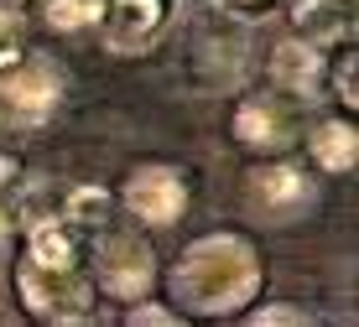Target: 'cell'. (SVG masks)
<instances>
[{
    "label": "cell",
    "mask_w": 359,
    "mask_h": 327,
    "mask_svg": "<svg viewBox=\"0 0 359 327\" xmlns=\"http://www.w3.org/2000/svg\"><path fill=\"white\" fill-rule=\"evenodd\" d=\"M120 322H126V327H182V312L167 307V301L141 296V301H130V307L120 312Z\"/></svg>",
    "instance_id": "obj_16"
},
{
    "label": "cell",
    "mask_w": 359,
    "mask_h": 327,
    "mask_svg": "<svg viewBox=\"0 0 359 327\" xmlns=\"http://www.w3.org/2000/svg\"><path fill=\"white\" fill-rule=\"evenodd\" d=\"M287 27L328 53L339 42H354V0H287Z\"/></svg>",
    "instance_id": "obj_11"
},
{
    "label": "cell",
    "mask_w": 359,
    "mask_h": 327,
    "mask_svg": "<svg viewBox=\"0 0 359 327\" xmlns=\"http://www.w3.org/2000/svg\"><path fill=\"white\" fill-rule=\"evenodd\" d=\"M302 146H307V167L313 172H323V177H354V167H359V125H354V115H344V109L323 115L318 125H307Z\"/></svg>",
    "instance_id": "obj_10"
},
{
    "label": "cell",
    "mask_w": 359,
    "mask_h": 327,
    "mask_svg": "<svg viewBox=\"0 0 359 327\" xmlns=\"http://www.w3.org/2000/svg\"><path fill=\"white\" fill-rule=\"evenodd\" d=\"M167 21H172V0H104L94 32L104 42V53L135 57L167 32Z\"/></svg>",
    "instance_id": "obj_8"
},
{
    "label": "cell",
    "mask_w": 359,
    "mask_h": 327,
    "mask_svg": "<svg viewBox=\"0 0 359 327\" xmlns=\"http://www.w3.org/2000/svg\"><path fill=\"white\" fill-rule=\"evenodd\" d=\"M83 255L94 260V291L109 301H141L162 286V260H156L151 239L141 234V223H99L83 244Z\"/></svg>",
    "instance_id": "obj_2"
},
{
    "label": "cell",
    "mask_w": 359,
    "mask_h": 327,
    "mask_svg": "<svg viewBox=\"0 0 359 327\" xmlns=\"http://www.w3.org/2000/svg\"><path fill=\"white\" fill-rule=\"evenodd\" d=\"M21 177H27V161H21V151H0V193L21 187Z\"/></svg>",
    "instance_id": "obj_18"
},
{
    "label": "cell",
    "mask_w": 359,
    "mask_h": 327,
    "mask_svg": "<svg viewBox=\"0 0 359 327\" xmlns=\"http://www.w3.org/2000/svg\"><path fill=\"white\" fill-rule=\"evenodd\" d=\"M11 291H16L21 312L42 327H73V322H89L99 307L94 291V275L89 265L83 270H36L32 260H11Z\"/></svg>",
    "instance_id": "obj_4"
},
{
    "label": "cell",
    "mask_w": 359,
    "mask_h": 327,
    "mask_svg": "<svg viewBox=\"0 0 359 327\" xmlns=\"http://www.w3.org/2000/svg\"><path fill=\"white\" fill-rule=\"evenodd\" d=\"M57 213L89 239L99 223L115 218V193H109L104 182H79V187H68V193H63V208H57Z\"/></svg>",
    "instance_id": "obj_12"
},
{
    "label": "cell",
    "mask_w": 359,
    "mask_h": 327,
    "mask_svg": "<svg viewBox=\"0 0 359 327\" xmlns=\"http://www.w3.org/2000/svg\"><path fill=\"white\" fill-rule=\"evenodd\" d=\"M323 94L344 109V115L359 109V53H354V42H339V57L323 68Z\"/></svg>",
    "instance_id": "obj_14"
},
{
    "label": "cell",
    "mask_w": 359,
    "mask_h": 327,
    "mask_svg": "<svg viewBox=\"0 0 359 327\" xmlns=\"http://www.w3.org/2000/svg\"><path fill=\"white\" fill-rule=\"evenodd\" d=\"M224 6L234 11V16H245V21H261L271 6H276V0H224Z\"/></svg>",
    "instance_id": "obj_20"
},
{
    "label": "cell",
    "mask_w": 359,
    "mask_h": 327,
    "mask_svg": "<svg viewBox=\"0 0 359 327\" xmlns=\"http://www.w3.org/2000/svg\"><path fill=\"white\" fill-rule=\"evenodd\" d=\"M240 322H250V327H307L313 322V312H302V307H292V301H266V307H245L240 312Z\"/></svg>",
    "instance_id": "obj_15"
},
{
    "label": "cell",
    "mask_w": 359,
    "mask_h": 327,
    "mask_svg": "<svg viewBox=\"0 0 359 327\" xmlns=\"http://www.w3.org/2000/svg\"><path fill=\"white\" fill-rule=\"evenodd\" d=\"M162 286L167 307H177L182 322H229L250 301H261L266 255L245 229H208L182 244Z\"/></svg>",
    "instance_id": "obj_1"
},
{
    "label": "cell",
    "mask_w": 359,
    "mask_h": 327,
    "mask_svg": "<svg viewBox=\"0 0 359 327\" xmlns=\"http://www.w3.org/2000/svg\"><path fill=\"white\" fill-rule=\"evenodd\" d=\"M68 78L53 57L21 53L11 68H0V130L6 135H32L63 109Z\"/></svg>",
    "instance_id": "obj_5"
},
{
    "label": "cell",
    "mask_w": 359,
    "mask_h": 327,
    "mask_svg": "<svg viewBox=\"0 0 359 327\" xmlns=\"http://www.w3.org/2000/svg\"><path fill=\"white\" fill-rule=\"evenodd\" d=\"M323 68H328L323 47L302 42V36H292V32L266 53V83H271L276 94L297 99V104H313V99H323Z\"/></svg>",
    "instance_id": "obj_9"
},
{
    "label": "cell",
    "mask_w": 359,
    "mask_h": 327,
    "mask_svg": "<svg viewBox=\"0 0 359 327\" xmlns=\"http://www.w3.org/2000/svg\"><path fill=\"white\" fill-rule=\"evenodd\" d=\"M229 135H234V146H245L250 156H281V151H292L297 146V99L287 94H240L234 99V109H229Z\"/></svg>",
    "instance_id": "obj_7"
},
{
    "label": "cell",
    "mask_w": 359,
    "mask_h": 327,
    "mask_svg": "<svg viewBox=\"0 0 359 327\" xmlns=\"http://www.w3.org/2000/svg\"><path fill=\"white\" fill-rule=\"evenodd\" d=\"M6 6H16V11H32V6H36V0H6Z\"/></svg>",
    "instance_id": "obj_21"
},
{
    "label": "cell",
    "mask_w": 359,
    "mask_h": 327,
    "mask_svg": "<svg viewBox=\"0 0 359 327\" xmlns=\"http://www.w3.org/2000/svg\"><path fill=\"white\" fill-rule=\"evenodd\" d=\"M99 11H104V0H36V16H42V27L57 32V36L94 32Z\"/></svg>",
    "instance_id": "obj_13"
},
{
    "label": "cell",
    "mask_w": 359,
    "mask_h": 327,
    "mask_svg": "<svg viewBox=\"0 0 359 327\" xmlns=\"http://www.w3.org/2000/svg\"><path fill=\"white\" fill-rule=\"evenodd\" d=\"M240 203L255 223L287 229L318 203V177H313V167H302L287 151L281 156H255L240 172Z\"/></svg>",
    "instance_id": "obj_3"
},
{
    "label": "cell",
    "mask_w": 359,
    "mask_h": 327,
    "mask_svg": "<svg viewBox=\"0 0 359 327\" xmlns=\"http://www.w3.org/2000/svg\"><path fill=\"white\" fill-rule=\"evenodd\" d=\"M21 53H27V21H21L16 6L0 0V68H11Z\"/></svg>",
    "instance_id": "obj_17"
},
{
    "label": "cell",
    "mask_w": 359,
    "mask_h": 327,
    "mask_svg": "<svg viewBox=\"0 0 359 327\" xmlns=\"http://www.w3.org/2000/svg\"><path fill=\"white\" fill-rule=\"evenodd\" d=\"M11 244H16V213H11L6 193H0V255H11Z\"/></svg>",
    "instance_id": "obj_19"
},
{
    "label": "cell",
    "mask_w": 359,
    "mask_h": 327,
    "mask_svg": "<svg viewBox=\"0 0 359 327\" xmlns=\"http://www.w3.org/2000/svg\"><path fill=\"white\" fill-rule=\"evenodd\" d=\"M115 203L126 208L130 223H141V229H172V223H182V213L193 203L188 172L172 167V161H141V167L126 172Z\"/></svg>",
    "instance_id": "obj_6"
}]
</instances>
